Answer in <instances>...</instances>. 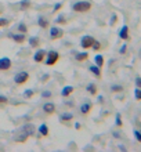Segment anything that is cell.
<instances>
[{"instance_id":"5b68a950","label":"cell","mask_w":141,"mask_h":152,"mask_svg":"<svg viewBox=\"0 0 141 152\" xmlns=\"http://www.w3.org/2000/svg\"><path fill=\"white\" fill-rule=\"evenodd\" d=\"M94 42H96V39L91 36H85L83 39H82V47L83 48H90V47H93V44Z\"/></svg>"},{"instance_id":"4dcf8cb0","label":"cell","mask_w":141,"mask_h":152,"mask_svg":"<svg viewBox=\"0 0 141 152\" xmlns=\"http://www.w3.org/2000/svg\"><path fill=\"white\" fill-rule=\"evenodd\" d=\"M62 7V3H58V4H56V6H54V10H53V11L56 12V11H58V10H60V8Z\"/></svg>"},{"instance_id":"8992f818","label":"cell","mask_w":141,"mask_h":152,"mask_svg":"<svg viewBox=\"0 0 141 152\" xmlns=\"http://www.w3.org/2000/svg\"><path fill=\"white\" fill-rule=\"evenodd\" d=\"M50 36H51V39H61V37L64 36V31L61 28H51V31H50Z\"/></svg>"},{"instance_id":"836d02e7","label":"cell","mask_w":141,"mask_h":152,"mask_svg":"<svg viewBox=\"0 0 141 152\" xmlns=\"http://www.w3.org/2000/svg\"><path fill=\"white\" fill-rule=\"evenodd\" d=\"M51 96V93L50 91H43V97H46V98H48V97Z\"/></svg>"},{"instance_id":"52a82bcc","label":"cell","mask_w":141,"mask_h":152,"mask_svg":"<svg viewBox=\"0 0 141 152\" xmlns=\"http://www.w3.org/2000/svg\"><path fill=\"white\" fill-rule=\"evenodd\" d=\"M11 68V61L8 58H0V71H7Z\"/></svg>"},{"instance_id":"5bb4252c","label":"cell","mask_w":141,"mask_h":152,"mask_svg":"<svg viewBox=\"0 0 141 152\" xmlns=\"http://www.w3.org/2000/svg\"><path fill=\"white\" fill-rule=\"evenodd\" d=\"M72 91H73V87H71V86H68V87H64V88H62V96H64V97H68Z\"/></svg>"},{"instance_id":"6da1fadb","label":"cell","mask_w":141,"mask_h":152,"mask_svg":"<svg viewBox=\"0 0 141 152\" xmlns=\"http://www.w3.org/2000/svg\"><path fill=\"white\" fill-rule=\"evenodd\" d=\"M33 133H35V127H33L32 124H25L22 129H20L18 132L15 133V141L17 142H25L26 138L29 136H32Z\"/></svg>"},{"instance_id":"30bf717a","label":"cell","mask_w":141,"mask_h":152,"mask_svg":"<svg viewBox=\"0 0 141 152\" xmlns=\"http://www.w3.org/2000/svg\"><path fill=\"white\" fill-rule=\"evenodd\" d=\"M10 37H11L12 40H15L17 43H22V42L25 40L24 33H21V35H10Z\"/></svg>"},{"instance_id":"9c48e42d","label":"cell","mask_w":141,"mask_h":152,"mask_svg":"<svg viewBox=\"0 0 141 152\" xmlns=\"http://www.w3.org/2000/svg\"><path fill=\"white\" fill-rule=\"evenodd\" d=\"M43 109H45V112H46V113H48V115H51V113L56 112V105L51 104V102H48V104H45Z\"/></svg>"},{"instance_id":"ffe728a7","label":"cell","mask_w":141,"mask_h":152,"mask_svg":"<svg viewBox=\"0 0 141 152\" xmlns=\"http://www.w3.org/2000/svg\"><path fill=\"white\" fill-rule=\"evenodd\" d=\"M134 97H136V100L141 101V88L140 87H137L134 90Z\"/></svg>"},{"instance_id":"7402d4cb","label":"cell","mask_w":141,"mask_h":152,"mask_svg":"<svg viewBox=\"0 0 141 152\" xmlns=\"http://www.w3.org/2000/svg\"><path fill=\"white\" fill-rule=\"evenodd\" d=\"M31 46H32V47H37V46H39V39H37V37H32V39H31Z\"/></svg>"},{"instance_id":"83f0119b","label":"cell","mask_w":141,"mask_h":152,"mask_svg":"<svg viewBox=\"0 0 141 152\" xmlns=\"http://www.w3.org/2000/svg\"><path fill=\"white\" fill-rule=\"evenodd\" d=\"M122 119H121V115H119V113H118L116 115V126H119V127H122Z\"/></svg>"},{"instance_id":"d6986e66","label":"cell","mask_w":141,"mask_h":152,"mask_svg":"<svg viewBox=\"0 0 141 152\" xmlns=\"http://www.w3.org/2000/svg\"><path fill=\"white\" fill-rule=\"evenodd\" d=\"M87 57H89L87 53H82V54H77L76 56V60L77 61H85V60H87Z\"/></svg>"},{"instance_id":"cb8c5ba5","label":"cell","mask_w":141,"mask_h":152,"mask_svg":"<svg viewBox=\"0 0 141 152\" xmlns=\"http://www.w3.org/2000/svg\"><path fill=\"white\" fill-rule=\"evenodd\" d=\"M21 7L24 8H29L31 7V1H28V0H25V1H21Z\"/></svg>"},{"instance_id":"f546056e","label":"cell","mask_w":141,"mask_h":152,"mask_svg":"<svg viewBox=\"0 0 141 152\" xmlns=\"http://www.w3.org/2000/svg\"><path fill=\"white\" fill-rule=\"evenodd\" d=\"M8 24V20H6V18H3V20H0V28L1 26H4V25Z\"/></svg>"},{"instance_id":"74e56055","label":"cell","mask_w":141,"mask_h":152,"mask_svg":"<svg viewBox=\"0 0 141 152\" xmlns=\"http://www.w3.org/2000/svg\"><path fill=\"white\" fill-rule=\"evenodd\" d=\"M138 56H140V58H141V48H140V51H138Z\"/></svg>"},{"instance_id":"8d00e7d4","label":"cell","mask_w":141,"mask_h":152,"mask_svg":"<svg viewBox=\"0 0 141 152\" xmlns=\"http://www.w3.org/2000/svg\"><path fill=\"white\" fill-rule=\"evenodd\" d=\"M57 22H64V17H60V18L57 20Z\"/></svg>"},{"instance_id":"9a60e30c","label":"cell","mask_w":141,"mask_h":152,"mask_svg":"<svg viewBox=\"0 0 141 152\" xmlns=\"http://www.w3.org/2000/svg\"><path fill=\"white\" fill-rule=\"evenodd\" d=\"M96 64H97V66H102L104 65V57L102 56H96Z\"/></svg>"},{"instance_id":"ac0fdd59","label":"cell","mask_w":141,"mask_h":152,"mask_svg":"<svg viewBox=\"0 0 141 152\" xmlns=\"http://www.w3.org/2000/svg\"><path fill=\"white\" fill-rule=\"evenodd\" d=\"M87 90H89V93H90V94H93V96H96V94H97L96 84H89V86H87Z\"/></svg>"},{"instance_id":"8fae6325","label":"cell","mask_w":141,"mask_h":152,"mask_svg":"<svg viewBox=\"0 0 141 152\" xmlns=\"http://www.w3.org/2000/svg\"><path fill=\"white\" fill-rule=\"evenodd\" d=\"M43 60H45V51L40 50V51H37L36 54H35V61H36V62H42Z\"/></svg>"},{"instance_id":"44dd1931","label":"cell","mask_w":141,"mask_h":152,"mask_svg":"<svg viewBox=\"0 0 141 152\" xmlns=\"http://www.w3.org/2000/svg\"><path fill=\"white\" fill-rule=\"evenodd\" d=\"M73 118V115L72 113H64V115H61V120H71Z\"/></svg>"},{"instance_id":"d4e9b609","label":"cell","mask_w":141,"mask_h":152,"mask_svg":"<svg viewBox=\"0 0 141 152\" xmlns=\"http://www.w3.org/2000/svg\"><path fill=\"white\" fill-rule=\"evenodd\" d=\"M33 94H35V91H33V90H26V91L24 93V97H26V98H31Z\"/></svg>"},{"instance_id":"3957f363","label":"cell","mask_w":141,"mask_h":152,"mask_svg":"<svg viewBox=\"0 0 141 152\" xmlns=\"http://www.w3.org/2000/svg\"><path fill=\"white\" fill-rule=\"evenodd\" d=\"M28 79H29L28 72H20V73H17L15 77H14V80H15L17 84H24Z\"/></svg>"},{"instance_id":"603a6c76","label":"cell","mask_w":141,"mask_h":152,"mask_svg":"<svg viewBox=\"0 0 141 152\" xmlns=\"http://www.w3.org/2000/svg\"><path fill=\"white\" fill-rule=\"evenodd\" d=\"M7 102H8V100H7V98H6V97L0 96V108H1V107H4V105L7 104Z\"/></svg>"},{"instance_id":"d590c367","label":"cell","mask_w":141,"mask_h":152,"mask_svg":"<svg viewBox=\"0 0 141 152\" xmlns=\"http://www.w3.org/2000/svg\"><path fill=\"white\" fill-rule=\"evenodd\" d=\"M116 18H118L116 15H112V22H111V24H112V25L115 24V22H116Z\"/></svg>"},{"instance_id":"ba28073f","label":"cell","mask_w":141,"mask_h":152,"mask_svg":"<svg viewBox=\"0 0 141 152\" xmlns=\"http://www.w3.org/2000/svg\"><path fill=\"white\" fill-rule=\"evenodd\" d=\"M119 36H121V39H123V40H129V26H127V25L122 26L121 32H119Z\"/></svg>"},{"instance_id":"e575fe53","label":"cell","mask_w":141,"mask_h":152,"mask_svg":"<svg viewBox=\"0 0 141 152\" xmlns=\"http://www.w3.org/2000/svg\"><path fill=\"white\" fill-rule=\"evenodd\" d=\"M125 51H126V44H125V46H122V48H121V53H122V54H125Z\"/></svg>"},{"instance_id":"484cf974","label":"cell","mask_w":141,"mask_h":152,"mask_svg":"<svg viewBox=\"0 0 141 152\" xmlns=\"http://www.w3.org/2000/svg\"><path fill=\"white\" fill-rule=\"evenodd\" d=\"M134 137H136V140H137L138 142H141V132H138V130H134Z\"/></svg>"},{"instance_id":"d6a6232c","label":"cell","mask_w":141,"mask_h":152,"mask_svg":"<svg viewBox=\"0 0 141 152\" xmlns=\"http://www.w3.org/2000/svg\"><path fill=\"white\" fill-rule=\"evenodd\" d=\"M112 91H122V87H121V86H113Z\"/></svg>"},{"instance_id":"1f68e13d","label":"cell","mask_w":141,"mask_h":152,"mask_svg":"<svg viewBox=\"0 0 141 152\" xmlns=\"http://www.w3.org/2000/svg\"><path fill=\"white\" fill-rule=\"evenodd\" d=\"M136 86L141 88V77H140V76H138V77H136Z\"/></svg>"},{"instance_id":"f1b7e54d","label":"cell","mask_w":141,"mask_h":152,"mask_svg":"<svg viewBox=\"0 0 141 152\" xmlns=\"http://www.w3.org/2000/svg\"><path fill=\"white\" fill-rule=\"evenodd\" d=\"M93 48H94V50H96V51H97V50H100V48H101V44L98 43L97 40H96V42H94V44H93Z\"/></svg>"},{"instance_id":"7c38bea8","label":"cell","mask_w":141,"mask_h":152,"mask_svg":"<svg viewBox=\"0 0 141 152\" xmlns=\"http://www.w3.org/2000/svg\"><path fill=\"white\" fill-rule=\"evenodd\" d=\"M90 109H91V104H90V102H89V104L86 102V104H83V105L80 107L82 113H85V115H86V113H89V112H90Z\"/></svg>"},{"instance_id":"e0dca14e","label":"cell","mask_w":141,"mask_h":152,"mask_svg":"<svg viewBox=\"0 0 141 152\" xmlns=\"http://www.w3.org/2000/svg\"><path fill=\"white\" fill-rule=\"evenodd\" d=\"M90 71L97 76V77H100L101 76V71H100V66H90Z\"/></svg>"},{"instance_id":"2e32d148","label":"cell","mask_w":141,"mask_h":152,"mask_svg":"<svg viewBox=\"0 0 141 152\" xmlns=\"http://www.w3.org/2000/svg\"><path fill=\"white\" fill-rule=\"evenodd\" d=\"M39 132H40L42 136H47L48 134V127L46 126V124H42L40 127H39Z\"/></svg>"},{"instance_id":"277c9868","label":"cell","mask_w":141,"mask_h":152,"mask_svg":"<svg viewBox=\"0 0 141 152\" xmlns=\"http://www.w3.org/2000/svg\"><path fill=\"white\" fill-rule=\"evenodd\" d=\"M58 58H60V56H58V53H57V51H48V57H47V61H46V64H47V65H54V64H57Z\"/></svg>"},{"instance_id":"4fadbf2b","label":"cell","mask_w":141,"mask_h":152,"mask_svg":"<svg viewBox=\"0 0 141 152\" xmlns=\"http://www.w3.org/2000/svg\"><path fill=\"white\" fill-rule=\"evenodd\" d=\"M39 25H40V28H47L48 26V21L46 20V18H43V17H39Z\"/></svg>"},{"instance_id":"4316f807","label":"cell","mask_w":141,"mask_h":152,"mask_svg":"<svg viewBox=\"0 0 141 152\" xmlns=\"http://www.w3.org/2000/svg\"><path fill=\"white\" fill-rule=\"evenodd\" d=\"M18 29L21 31V33H25V32H26V25H25V24H20Z\"/></svg>"},{"instance_id":"7a4b0ae2","label":"cell","mask_w":141,"mask_h":152,"mask_svg":"<svg viewBox=\"0 0 141 152\" xmlns=\"http://www.w3.org/2000/svg\"><path fill=\"white\" fill-rule=\"evenodd\" d=\"M72 8L77 12H86L91 8V3L90 1H77V3L73 4Z\"/></svg>"}]
</instances>
